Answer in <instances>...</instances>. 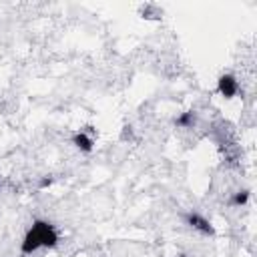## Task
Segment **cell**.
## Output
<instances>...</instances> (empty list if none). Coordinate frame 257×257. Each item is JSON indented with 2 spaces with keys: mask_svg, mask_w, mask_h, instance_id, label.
I'll return each mask as SVG.
<instances>
[{
  "mask_svg": "<svg viewBox=\"0 0 257 257\" xmlns=\"http://www.w3.org/2000/svg\"><path fill=\"white\" fill-rule=\"evenodd\" d=\"M32 225L36 227L38 235H40V241H42V249H54L58 245V233L54 229L52 223L44 221V219H34Z\"/></svg>",
  "mask_w": 257,
  "mask_h": 257,
  "instance_id": "cell-1",
  "label": "cell"
},
{
  "mask_svg": "<svg viewBox=\"0 0 257 257\" xmlns=\"http://www.w3.org/2000/svg\"><path fill=\"white\" fill-rule=\"evenodd\" d=\"M185 223H187L191 229H195L197 233L205 235V237H215V227H213V223H211L207 217H203L201 213H195V211L185 213Z\"/></svg>",
  "mask_w": 257,
  "mask_h": 257,
  "instance_id": "cell-2",
  "label": "cell"
},
{
  "mask_svg": "<svg viewBox=\"0 0 257 257\" xmlns=\"http://www.w3.org/2000/svg\"><path fill=\"white\" fill-rule=\"evenodd\" d=\"M217 92L223 96V98H235L237 96V92H239V80L233 76V74H229V72H225V74H221L219 78H217Z\"/></svg>",
  "mask_w": 257,
  "mask_h": 257,
  "instance_id": "cell-3",
  "label": "cell"
},
{
  "mask_svg": "<svg viewBox=\"0 0 257 257\" xmlns=\"http://www.w3.org/2000/svg\"><path fill=\"white\" fill-rule=\"evenodd\" d=\"M38 249H42V241H40V235L36 231L34 225H30V229L24 233L22 241H20V253L22 255H32L36 253Z\"/></svg>",
  "mask_w": 257,
  "mask_h": 257,
  "instance_id": "cell-4",
  "label": "cell"
},
{
  "mask_svg": "<svg viewBox=\"0 0 257 257\" xmlns=\"http://www.w3.org/2000/svg\"><path fill=\"white\" fill-rule=\"evenodd\" d=\"M70 143L74 145V149L76 151H80V153H92V149H94V139L86 133V131H76L74 135H72V139H70Z\"/></svg>",
  "mask_w": 257,
  "mask_h": 257,
  "instance_id": "cell-5",
  "label": "cell"
},
{
  "mask_svg": "<svg viewBox=\"0 0 257 257\" xmlns=\"http://www.w3.org/2000/svg\"><path fill=\"white\" fill-rule=\"evenodd\" d=\"M195 122H197V112L195 110H185L175 118V126H179V128H193Z\"/></svg>",
  "mask_w": 257,
  "mask_h": 257,
  "instance_id": "cell-6",
  "label": "cell"
},
{
  "mask_svg": "<svg viewBox=\"0 0 257 257\" xmlns=\"http://www.w3.org/2000/svg\"><path fill=\"white\" fill-rule=\"evenodd\" d=\"M249 197H251L249 189H239V191H235L231 195V205L233 207H245L249 203Z\"/></svg>",
  "mask_w": 257,
  "mask_h": 257,
  "instance_id": "cell-7",
  "label": "cell"
},
{
  "mask_svg": "<svg viewBox=\"0 0 257 257\" xmlns=\"http://www.w3.org/2000/svg\"><path fill=\"white\" fill-rule=\"evenodd\" d=\"M52 183H54V177H52V175H46V177H42V179H40L38 189H40V191H44V189H48Z\"/></svg>",
  "mask_w": 257,
  "mask_h": 257,
  "instance_id": "cell-8",
  "label": "cell"
},
{
  "mask_svg": "<svg viewBox=\"0 0 257 257\" xmlns=\"http://www.w3.org/2000/svg\"><path fill=\"white\" fill-rule=\"evenodd\" d=\"M124 131H122V139H131L133 137V126L131 124H126V126H122Z\"/></svg>",
  "mask_w": 257,
  "mask_h": 257,
  "instance_id": "cell-9",
  "label": "cell"
},
{
  "mask_svg": "<svg viewBox=\"0 0 257 257\" xmlns=\"http://www.w3.org/2000/svg\"><path fill=\"white\" fill-rule=\"evenodd\" d=\"M175 257H187V255H185V253H179V255H175Z\"/></svg>",
  "mask_w": 257,
  "mask_h": 257,
  "instance_id": "cell-10",
  "label": "cell"
}]
</instances>
